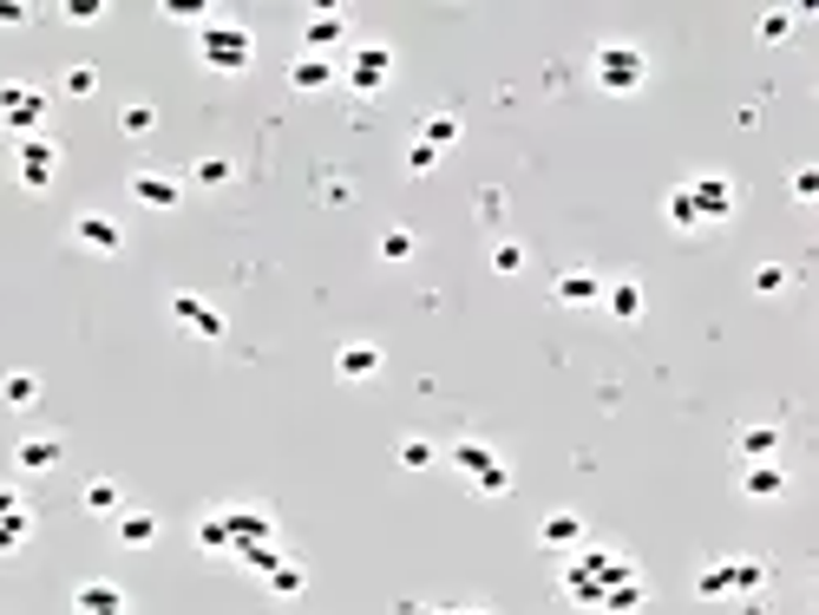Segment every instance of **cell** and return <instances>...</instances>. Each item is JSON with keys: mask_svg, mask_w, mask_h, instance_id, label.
Instances as JSON below:
<instances>
[{"mask_svg": "<svg viewBox=\"0 0 819 615\" xmlns=\"http://www.w3.org/2000/svg\"><path fill=\"white\" fill-rule=\"evenodd\" d=\"M623 577H636L630 557H617V551H577V557L564 564V596H571L577 610H597Z\"/></svg>", "mask_w": 819, "mask_h": 615, "instance_id": "1", "label": "cell"}, {"mask_svg": "<svg viewBox=\"0 0 819 615\" xmlns=\"http://www.w3.org/2000/svg\"><path fill=\"white\" fill-rule=\"evenodd\" d=\"M590 72H597V85H604V92L630 98V92H643V85H650V52H643L636 39H604V46H597V59H590Z\"/></svg>", "mask_w": 819, "mask_h": 615, "instance_id": "2", "label": "cell"}, {"mask_svg": "<svg viewBox=\"0 0 819 615\" xmlns=\"http://www.w3.org/2000/svg\"><path fill=\"white\" fill-rule=\"evenodd\" d=\"M197 59H203L210 72H249L256 39H249V26H203V33H197Z\"/></svg>", "mask_w": 819, "mask_h": 615, "instance_id": "3", "label": "cell"}, {"mask_svg": "<svg viewBox=\"0 0 819 615\" xmlns=\"http://www.w3.org/2000/svg\"><path fill=\"white\" fill-rule=\"evenodd\" d=\"M52 177H59V144H52L46 131H39V138H20V144H13V184L33 190V197H46Z\"/></svg>", "mask_w": 819, "mask_h": 615, "instance_id": "4", "label": "cell"}, {"mask_svg": "<svg viewBox=\"0 0 819 615\" xmlns=\"http://www.w3.org/2000/svg\"><path fill=\"white\" fill-rule=\"evenodd\" d=\"M341 79H348V92L381 98V92H387V79H394V46H381V39L354 46V52H348V66H341Z\"/></svg>", "mask_w": 819, "mask_h": 615, "instance_id": "5", "label": "cell"}, {"mask_svg": "<svg viewBox=\"0 0 819 615\" xmlns=\"http://www.w3.org/2000/svg\"><path fill=\"white\" fill-rule=\"evenodd\" d=\"M682 190H689V203H695L702 223H728V216L741 210V190H735V177H722V170H702V177H689Z\"/></svg>", "mask_w": 819, "mask_h": 615, "instance_id": "6", "label": "cell"}, {"mask_svg": "<svg viewBox=\"0 0 819 615\" xmlns=\"http://www.w3.org/2000/svg\"><path fill=\"white\" fill-rule=\"evenodd\" d=\"M0 125L13 138H39L46 125V92L39 85H0Z\"/></svg>", "mask_w": 819, "mask_h": 615, "instance_id": "7", "label": "cell"}, {"mask_svg": "<svg viewBox=\"0 0 819 615\" xmlns=\"http://www.w3.org/2000/svg\"><path fill=\"white\" fill-rule=\"evenodd\" d=\"M72 249H85V256H118V249H125L118 216H105V210H79V216H72Z\"/></svg>", "mask_w": 819, "mask_h": 615, "instance_id": "8", "label": "cell"}, {"mask_svg": "<svg viewBox=\"0 0 819 615\" xmlns=\"http://www.w3.org/2000/svg\"><path fill=\"white\" fill-rule=\"evenodd\" d=\"M289 85H295V92H335V85H341V66H335L328 52H295V59H289Z\"/></svg>", "mask_w": 819, "mask_h": 615, "instance_id": "9", "label": "cell"}, {"mask_svg": "<svg viewBox=\"0 0 819 615\" xmlns=\"http://www.w3.org/2000/svg\"><path fill=\"white\" fill-rule=\"evenodd\" d=\"M131 197L144 210H177L184 203V177H171V170H131Z\"/></svg>", "mask_w": 819, "mask_h": 615, "instance_id": "10", "label": "cell"}, {"mask_svg": "<svg viewBox=\"0 0 819 615\" xmlns=\"http://www.w3.org/2000/svg\"><path fill=\"white\" fill-rule=\"evenodd\" d=\"M72 615H131V596H125L118 583L92 577V583H79V590H72Z\"/></svg>", "mask_w": 819, "mask_h": 615, "instance_id": "11", "label": "cell"}, {"mask_svg": "<svg viewBox=\"0 0 819 615\" xmlns=\"http://www.w3.org/2000/svg\"><path fill=\"white\" fill-rule=\"evenodd\" d=\"M171 321L190 328V334H203V341H223V315L203 295H171Z\"/></svg>", "mask_w": 819, "mask_h": 615, "instance_id": "12", "label": "cell"}, {"mask_svg": "<svg viewBox=\"0 0 819 615\" xmlns=\"http://www.w3.org/2000/svg\"><path fill=\"white\" fill-rule=\"evenodd\" d=\"M223 531H230V557H243V551H256V544L276 537L269 511H223Z\"/></svg>", "mask_w": 819, "mask_h": 615, "instance_id": "13", "label": "cell"}, {"mask_svg": "<svg viewBox=\"0 0 819 615\" xmlns=\"http://www.w3.org/2000/svg\"><path fill=\"white\" fill-rule=\"evenodd\" d=\"M335 39H348V13H335V7H308V20H302V46H308V52H328Z\"/></svg>", "mask_w": 819, "mask_h": 615, "instance_id": "14", "label": "cell"}, {"mask_svg": "<svg viewBox=\"0 0 819 615\" xmlns=\"http://www.w3.org/2000/svg\"><path fill=\"white\" fill-rule=\"evenodd\" d=\"M551 301H564V308H590V301H604V282H597L590 269H564V275L551 282Z\"/></svg>", "mask_w": 819, "mask_h": 615, "instance_id": "15", "label": "cell"}, {"mask_svg": "<svg viewBox=\"0 0 819 615\" xmlns=\"http://www.w3.org/2000/svg\"><path fill=\"white\" fill-rule=\"evenodd\" d=\"M735 459H741V465L781 459V426H768V419H761V426H741V433H735Z\"/></svg>", "mask_w": 819, "mask_h": 615, "instance_id": "16", "label": "cell"}, {"mask_svg": "<svg viewBox=\"0 0 819 615\" xmlns=\"http://www.w3.org/2000/svg\"><path fill=\"white\" fill-rule=\"evenodd\" d=\"M741 492H748L754 505L781 498V492H787V465H781V459H761V465H741Z\"/></svg>", "mask_w": 819, "mask_h": 615, "instance_id": "17", "label": "cell"}, {"mask_svg": "<svg viewBox=\"0 0 819 615\" xmlns=\"http://www.w3.org/2000/svg\"><path fill=\"white\" fill-rule=\"evenodd\" d=\"M538 544L545 551H584V511H551L538 524Z\"/></svg>", "mask_w": 819, "mask_h": 615, "instance_id": "18", "label": "cell"}, {"mask_svg": "<svg viewBox=\"0 0 819 615\" xmlns=\"http://www.w3.org/2000/svg\"><path fill=\"white\" fill-rule=\"evenodd\" d=\"M59 452H66V446H59L52 433H33V439H20V446H13V472H52V465H59Z\"/></svg>", "mask_w": 819, "mask_h": 615, "instance_id": "19", "label": "cell"}, {"mask_svg": "<svg viewBox=\"0 0 819 615\" xmlns=\"http://www.w3.org/2000/svg\"><path fill=\"white\" fill-rule=\"evenodd\" d=\"M335 374H341V380H374V374H381V347H374V341H348V347L335 354Z\"/></svg>", "mask_w": 819, "mask_h": 615, "instance_id": "20", "label": "cell"}, {"mask_svg": "<svg viewBox=\"0 0 819 615\" xmlns=\"http://www.w3.org/2000/svg\"><path fill=\"white\" fill-rule=\"evenodd\" d=\"M0 406H7V413H33V406H39V374H26V367L0 374Z\"/></svg>", "mask_w": 819, "mask_h": 615, "instance_id": "21", "label": "cell"}, {"mask_svg": "<svg viewBox=\"0 0 819 615\" xmlns=\"http://www.w3.org/2000/svg\"><path fill=\"white\" fill-rule=\"evenodd\" d=\"M79 511H92V518H118V511H125V485H118V478H85Z\"/></svg>", "mask_w": 819, "mask_h": 615, "instance_id": "22", "label": "cell"}, {"mask_svg": "<svg viewBox=\"0 0 819 615\" xmlns=\"http://www.w3.org/2000/svg\"><path fill=\"white\" fill-rule=\"evenodd\" d=\"M413 144H426V151L446 157V151L459 144V111H433V118H420V138H413Z\"/></svg>", "mask_w": 819, "mask_h": 615, "instance_id": "23", "label": "cell"}, {"mask_svg": "<svg viewBox=\"0 0 819 615\" xmlns=\"http://www.w3.org/2000/svg\"><path fill=\"white\" fill-rule=\"evenodd\" d=\"M112 524H118V544H125V551H144V544H157V518H151V511H131V505H125Z\"/></svg>", "mask_w": 819, "mask_h": 615, "instance_id": "24", "label": "cell"}, {"mask_svg": "<svg viewBox=\"0 0 819 615\" xmlns=\"http://www.w3.org/2000/svg\"><path fill=\"white\" fill-rule=\"evenodd\" d=\"M728 590L735 596H761L768 590V564L761 557H728Z\"/></svg>", "mask_w": 819, "mask_h": 615, "instance_id": "25", "label": "cell"}, {"mask_svg": "<svg viewBox=\"0 0 819 615\" xmlns=\"http://www.w3.org/2000/svg\"><path fill=\"white\" fill-rule=\"evenodd\" d=\"M604 308H610L617 321H643V288H636V282H610V288H604Z\"/></svg>", "mask_w": 819, "mask_h": 615, "instance_id": "26", "label": "cell"}, {"mask_svg": "<svg viewBox=\"0 0 819 615\" xmlns=\"http://www.w3.org/2000/svg\"><path fill=\"white\" fill-rule=\"evenodd\" d=\"M446 459H453V472H466V478H479V472H485V465H492L499 452H492L485 439H459V446H453Z\"/></svg>", "mask_w": 819, "mask_h": 615, "instance_id": "27", "label": "cell"}, {"mask_svg": "<svg viewBox=\"0 0 819 615\" xmlns=\"http://www.w3.org/2000/svg\"><path fill=\"white\" fill-rule=\"evenodd\" d=\"M262 583H269L276 596H302V590H308V570H302V564H289V557H276V564L262 570Z\"/></svg>", "mask_w": 819, "mask_h": 615, "instance_id": "28", "label": "cell"}, {"mask_svg": "<svg viewBox=\"0 0 819 615\" xmlns=\"http://www.w3.org/2000/svg\"><path fill=\"white\" fill-rule=\"evenodd\" d=\"M643 610V577H623L604 603H597V615H636Z\"/></svg>", "mask_w": 819, "mask_h": 615, "instance_id": "29", "label": "cell"}, {"mask_svg": "<svg viewBox=\"0 0 819 615\" xmlns=\"http://www.w3.org/2000/svg\"><path fill=\"white\" fill-rule=\"evenodd\" d=\"M118 131H125V138H151V131H157V105H144V98H131V105L118 111Z\"/></svg>", "mask_w": 819, "mask_h": 615, "instance_id": "30", "label": "cell"}, {"mask_svg": "<svg viewBox=\"0 0 819 615\" xmlns=\"http://www.w3.org/2000/svg\"><path fill=\"white\" fill-rule=\"evenodd\" d=\"M197 551H210V557H230V531H223V511H203V518H197Z\"/></svg>", "mask_w": 819, "mask_h": 615, "instance_id": "31", "label": "cell"}, {"mask_svg": "<svg viewBox=\"0 0 819 615\" xmlns=\"http://www.w3.org/2000/svg\"><path fill=\"white\" fill-rule=\"evenodd\" d=\"M663 216H669V223H676L682 236H695V229H702V216H695V203H689V190H669V197H663Z\"/></svg>", "mask_w": 819, "mask_h": 615, "instance_id": "32", "label": "cell"}, {"mask_svg": "<svg viewBox=\"0 0 819 615\" xmlns=\"http://www.w3.org/2000/svg\"><path fill=\"white\" fill-rule=\"evenodd\" d=\"M230 177H236L230 157H197V170H190V184H203V190H223Z\"/></svg>", "mask_w": 819, "mask_h": 615, "instance_id": "33", "label": "cell"}, {"mask_svg": "<svg viewBox=\"0 0 819 615\" xmlns=\"http://www.w3.org/2000/svg\"><path fill=\"white\" fill-rule=\"evenodd\" d=\"M407 472H426V465H440V446L433 439H400V452H394Z\"/></svg>", "mask_w": 819, "mask_h": 615, "instance_id": "34", "label": "cell"}, {"mask_svg": "<svg viewBox=\"0 0 819 615\" xmlns=\"http://www.w3.org/2000/svg\"><path fill=\"white\" fill-rule=\"evenodd\" d=\"M695 596H709V603H722V596H735V590H728V557H722V564H709V570L695 577Z\"/></svg>", "mask_w": 819, "mask_h": 615, "instance_id": "35", "label": "cell"}, {"mask_svg": "<svg viewBox=\"0 0 819 615\" xmlns=\"http://www.w3.org/2000/svg\"><path fill=\"white\" fill-rule=\"evenodd\" d=\"M26 537H33V511H20V518H0V557H13Z\"/></svg>", "mask_w": 819, "mask_h": 615, "instance_id": "36", "label": "cell"}, {"mask_svg": "<svg viewBox=\"0 0 819 615\" xmlns=\"http://www.w3.org/2000/svg\"><path fill=\"white\" fill-rule=\"evenodd\" d=\"M413 249H420V236H413V229H387V236H381V262H407Z\"/></svg>", "mask_w": 819, "mask_h": 615, "instance_id": "37", "label": "cell"}, {"mask_svg": "<svg viewBox=\"0 0 819 615\" xmlns=\"http://www.w3.org/2000/svg\"><path fill=\"white\" fill-rule=\"evenodd\" d=\"M472 485H479L485 498H505V492H512V465H505V459H492V465H485V472H479Z\"/></svg>", "mask_w": 819, "mask_h": 615, "instance_id": "38", "label": "cell"}, {"mask_svg": "<svg viewBox=\"0 0 819 615\" xmlns=\"http://www.w3.org/2000/svg\"><path fill=\"white\" fill-rule=\"evenodd\" d=\"M787 33H794V7H774V13H761V39H768V46H781Z\"/></svg>", "mask_w": 819, "mask_h": 615, "instance_id": "39", "label": "cell"}, {"mask_svg": "<svg viewBox=\"0 0 819 615\" xmlns=\"http://www.w3.org/2000/svg\"><path fill=\"white\" fill-rule=\"evenodd\" d=\"M59 92H72V98H92V92H98V72H92V66H66Z\"/></svg>", "mask_w": 819, "mask_h": 615, "instance_id": "40", "label": "cell"}, {"mask_svg": "<svg viewBox=\"0 0 819 615\" xmlns=\"http://www.w3.org/2000/svg\"><path fill=\"white\" fill-rule=\"evenodd\" d=\"M492 269H499V275H518V269H525V243H492Z\"/></svg>", "mask_w": 819, "mask_h": 615, "instance_id": "41", "label": "cell"}, {"mask_svg": "<svg viewBox=\"0 0 819 615\" xmlns=\"http://www.w3.org/2000/svg\"><path fill=\"white\" fill-rule=\"evenodd\" d=\"M781 288H787V269H781V262H761V269H754V295H781Z\"/></svg>", "mask_w": 819, "mask_h": 615, "instance_id": "42", "label": "cell"}, {"mask_svg": "<svg viewBox=\"0 0 819 615\" xmlns=\"http://www.w3.org/2000/svg\"><path fill=\"white\" fill-rule=\"evenodd\" d=\"M814 197H819V170L800 164V170H794V203H814Z\"/></svg>", "mask_w": 819, "mask_h": 615, "instance_id": "43", "label": "cell"}, {"mask_svg": "<svg viewBox=\"0 0 819 615\" xmlns=\"http://www.w3.org/2000/svg\"><path fill=\"white\" fill-rule=\"evenodd\" d=\"M105 13V0H66V20H79V26H92Z\"/></svg>", "mask_w": 819, "mask_h": 615, "instance_id": "44", "label": "cell"}, {"mask_svg": "<svg viewBox=\"0 0 819 615\" xmlns=\"http://www.w3.org/2000/svg\"><path fill=\"white\" fill-rule=\"evenodd\" d=\"M210 7L203 0H164V20H203Z\"/></svg>", "mask_w": 819, "mask_h": 615, "instance_id": "45", "label": "cell"}, {"mask_svg": "<svg viewBox=\"0 0 819 615\" xmlns=\"http://www.w3.org/2000/svg\"><path fill=\"white\" fill-rule=\"evenodd\" d=\"M505 216V190H479V223H499Z\"/></svg>", "mask_w": 819, "mask_h": 615, "instance_id": "46", "label": "cell"}, {"mask_svg": "<svg viewBox=\"0 0 819 615\" xmlns=\"http://www.w3.org/2000/svg\"><path fill=\"white\" fill-rule=\"evenodd\" d=\"M433 164H440V151H426V144H413V151H407V170H413V177H426Z\"/></svg>", "mask_w": 819, "mask_h": 615, "instance_id": "47", "label": "cell"}, {"mask_svg": "<svg viewBox=\"0 0 819 615\" xmlns=\"http://www.w3.org/2000/svg\"><path fill=\"white\" fill-rule=\"evenodd\" d=\"M321 197H328V203H354V184H348V177H321Z\"/></svg>", "mask_w": 819, "mask_h": 615, "instance_id": "48", "label": "cell"}, {"mask_svg": "<svg viewBox=\"0 0 819 615\" xmlns=\"http://www.w3.org/2000/svg\"><path fill=\"white\" fill-rule=\"evenodd\" d=\"M20 511H26V498L13 485H0V518H20Z\"/></svg>", "mask_w": 819, "mask_h": 615, "instance_id": "49", "label": "cell"}, {"mask_svg": "<svg viewBox=\"0 0 819 615\" xmlns=\"http://www.w3.org/2000/svg\"><path fill=\"white\" fill-rule=\"evenodd\" d=\"M0 26H26V7H20V0H0Z\"/></svg>", "mask_w": 819, "mask_h": 615, "instance_id": "50", "label": "cell"}, {"mask_svg": "<svg viewBox=\"0 0 819 615\" xmlns=\"http://www.w3.org/2000/svg\"><path fill=\"white\" fill-rule=\"evenodd\" d=\"M433 615H466V610H433Z\"/></svg>", "mask_w": 819, "mask_h": 615, "instance_id": "51", "label": "cell"}, {"mask_svg": "<svg viewBox=\"0 0 819 615\" xmlns=\"http://www.w3.org/2000/svg\"><path fill=\"white\" fill-rule=\"evenodd\" d=\"M466 615H479V610H466Z\"/></svg>", "mask_w": 819, "mask_h": 615, "instance_id": "52", "label": "cell"}]
</instances>
